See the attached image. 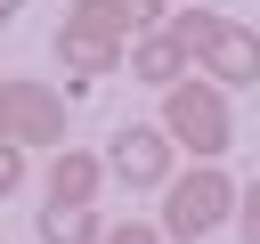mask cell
I'll list each match as a JSON object with an SVG mask.
<instances>
[{
	"mask_svg": "<svg viewBox=\"0 0 260 244\" xmlns=\"http://www.w3.org/2000/svg\"><path fill=\"white\" fill-rule=\"evenodd\" d=\"M98 236H106V220L89 203H49L41 211V244H98Z\"/></svg>",
	"mask_w": 260,
	"mask_h": 244,
	"instance_id": "9c48e42d",
	"label": "cell"
},
{
	"mask_svg": "<svg viewBox=\"0 0 260 244\" xmlns=\"http://www.w3.org/2000/svg\"><path fill=\"white\" fill-rule=\"evenodd\" d=\"M162 130H171V146H187L195 163H219V155H228V89L179 73V81L162 89Z\"/></svg>",
	"mask_w": 260,
	"mask_h": 244,
	"instance_id": "277c9868",
	"label": "cell"
},
{
	"mask_svg": "<svg viewBox=\"0 0 260 244\" xmlns=\"http://www.w3.org/2000/svg\"><path fill=\"white\" fill-rule=\"evenodd\" d=\"M98 244H171V236H162V220H114Z\"/></svg>",
	"mask_w": 260,
	"mask_h": 244,
	"instance_id": "30bf717a",
	"label": "cell"
},
{
	"mask_svg": "<svg viewBox=\"0 0 260 244\" xmlns=\"http://www.w3.org/2000/svg\"><path fill=\"white\" fill-rule=\"evenodd\" d=\"M114 8H122L130 33H154V24H162V0H114Z\"/></svg>",
	"mask_w": 260,
	"mask_h": 244,
	"instance_id": "7c38bea8",
	"label": "cell"
},
{
	"mask_svg": "<svg viewBox=\"0 0 260 244\" xmlns=\"http://www.w3.org/2000/svg\"><path fill=\"white\" fill-rule=\"evenodd\" d=\"M98 187H106V155H89V146L49 155V203H98Z\"/></svg>",
	"mask_w": 260,
	"mask_h": 244,
	"instance_id": "ba28073f",
	"label": "cell"
},
{
	"mask_svg": "<svg viewBox=\"0 0 260 244\" xmlns=\"http://www.w3.org/2000/svg\"><path fill=\"white\" fill-rule=\"evenodd\" d=\"M8 16H16V0H0V24H8Z\"/></svg>",
	"mask_w": 260,
	"mask_h": 244,
	"instance_id": "5bb4252c",
	"label": "cell"
},
{
	"mask_svg": "<svg viewBox=\"0 0 260 244\" xmlns=\"http://www.w3.org/2000/svg\"><path fill=\"white\" fill-rule=\"evenodd\" d=\"M0 138H16V146H65V98L49 81L0 73Z\"/></svg>",
	"mask_w": 260,
	"mask_h": 244,
	"instance_id": "5b68a950",
	"label": "cell"
},
{
	"mask_svg": "<svg viewBox=\"0 0 260 244\" xmlns=\"http://www.w3.org/2000/svg\"><path fill=\"white\" fill-rule=\"evenodd\" d=\"M16 187H24V146L0 138V195H16Z\"/></svg>",
	"mask_w": 260,
	"mask_h": 244,
	"instance_id": "4fadbf2b",
	"label": "cell"
},
{
	"mask_svg": "<svg viewBox=\"0 0 260 244\" xmlns=\"http://www.w3.org/2000/svg\"><path fill=\"white\" fill-rule=\"evenodd\" d=\"M162 24L187 41V57L203 65V81H219V89H252V81H260V33H252L244 16L179 8V16H162Z\"/></svg>",
	"mask_w": 260,
	"mask_h": 244,
	"instance_id": "6da1fadb",
	"label": "cell"
},
{
	"mask_svg": "<svg viewBox=\"0 0 260 244\" xmlns=\"http://www.w3.org/2000/svg\"><path fill=\"white\" fill-rule=\"evenodd\" d=\"M236 228H244V244H260V179L236 187Z\"/></svg>",
	"mask_w": 260,
	"mask_h": 244,
	"instance_id": "8fae6325",
	"label": "cell"
},
{
	"mask_svg": "<svg viewBox=\"0 0 260 244\" xmlns=\"http://www.w3.org/2000/svg\"><path fill=\"white\" fill-rule=\"evenodd\" d=\"M228 220H236V179L219 163H195V171H171L162 179V236L171 244H203Z\"/></svg>",
	"mask_w": 260,
	"mask_h": 244,
	"instance_id": "7a4b0ae2",
	"label": "cell"
},
{
	"mask_svg": "<svg viewBox=\"0 0 260 244\" xmlns=\"http://www.w3.org/2000/svg\"><path fill=\"white\" fill-rule=\"evenodd\" d=\"M122 65H130V81H154V89H171L179 73H195V57H187V41H179L171 24H154V33H130Z\"/></svg>",
	"mask_w": 260,
	"mask_h": 244,
	"instance_id": "52a82bcc",
	"label": "cell"
},
{
	"mask_svg": "<svg viewBox=\"0 0 260 244\" xmlns=\"http://www.w3.org/2000/svg\"><path fill=\"white\" fill-rule=\"evenodd\" d=\"M122 49H130V24H122L114 0H73V8H65V24H57V65H65L73 81H106V73L122 65Z\"/></svg>",
	"mask_w": 260,
	"mask_h": 244,
	"instance_id": "3957f363",
	"label": "cell"
},
{
	"mask_svg": "<svg viewBox=\"0 0 260 244\" xmlns=\"http://www.w3.org/2000/svg\"><path fill=\"white\" fill-rule=\"evenodd\" d=\"M171 163H179V146H171V130H162V122H122V130L106 138V179H122L130 195L162 187V179H171Z\"/></svg>",
	"mask_w": 260,
	"mask_h": 244,
	"instance_id": "8992f818",
	"label": "cell"
}]
</instances>
